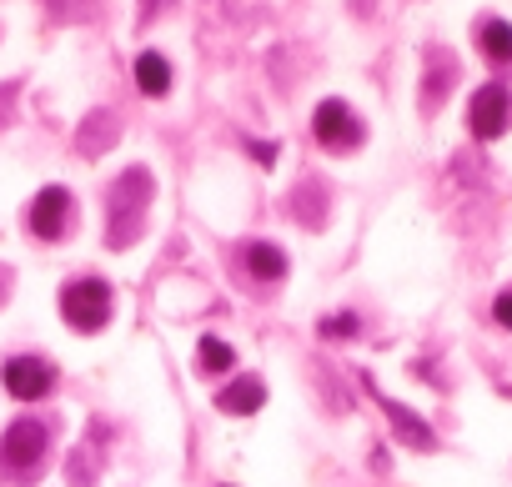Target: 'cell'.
<instances>
[{"mask_svg": "<svg viewBox=\"0 0 512 487\" xmlns=\"http://www.w3.org/2000/svg\"><path fill=\"white\" fill-rule=\"evenodd\" d=\"M251 156L272 166V161H277V146H272V141H251Z\"/></svg>", "mask_w": 512, "mask_h": 487, "instance_id": "obj_16", "label": "cell"}, {"mask_svg": "<svg viewBox=\"0 0 512 487\" xmlns=\"http://www.w3.org/2000/svg\"><path fill=\"white\" fill-rule=\"evenodd\" d=\"M312 136L322 141V146H352L357 136H362V121H352V111H347V101H322L317 111H312Z\"/></svg>", "mask_w": 512, "mask_h": 487, "instance_id": "obj_5", "label": "cell"}, {"mask_svg": "<svg viewBox=\"0 0 512 487\" xmlns=\"http://www.w3.org/2000/svg\"><path fill=\"white\" fill-rule=\"evenodd\" d=\"M61 317L76 332H101L111 322V287L101 277H81L61 287Z\"/></svg>", "mask_w": 512, "mask_h": 487, "instance_id": "obj_1", "label": "cell"}, {"mask_svg": "<svg viewBox=\"0 0 512 487\" xmlns=\"http://www.w3.org/2000/svg\"><path fill=\"white\" fill-rule=\"evenodd\" d=\"M146 201H151V176L136 166V171H126V176L111 186V221H116V216L131 221V236H136V221H141Z\"/></svg>", "mask_w": 512, "mask_h": 487, "instance_id": "obj_7", "label": "cell"}, {"mask_svg": "<svg viewBox=\"0 0 512 487\" xmlns=\"http://www.w3.org/2000/svg\"><path fill=\"white\" fill-rule=\"evenodd\" d=\"M492 317H497V327H507V332H512V287L492 302Z\"/></svg>", "mask_w": 512, "mask_h": 487, "instance_id": "obj_15", "label": "cell"}, {"mask_svg": "<svg viewBox=\"0 0 512 487\" xmlns=\"http://www.w3.org/2000/svg\"><path fill=\"white\" fill-rule=\"evenodd\" d=\"M317 332H322V337H332V342H342V337H357V332H362V322H357L352 312H337V317H327Z\"/></svg>", "mask_w": 512, "mask_h": 487, "instance_id": "obj_14", "label": "cell"}, {"mask_svg": "<svg viewBox=\"0 0 512 487\" xmlns=\"http://www.w3.org/2000/svg\"><path fill=\"white\" fill-rule=\"evenodd\" d=\"M262 402H267L262 377H236L231 387H221V392H216V407H221V412H236V417H251Z\"/></svg>", "mask_w": 512, "mask_h": 487, "instance_id": "obj_8", "label": "cell"}, {"mask_svg": "<svg viewBox=\"0 0 512 487\" xmlns=\"http://www.w3.org/2000/svg\"><path fill=\"white\" fill-rule=\"evenodd\" d=\"M477 46H482V56L487 61H497V66H512V26L507 21H482L477 26Z\"/></svg>", "mask_w": 512, "mask_h": 487, "instance_id": "obj_11", "label": "cell"}, {"mask_svg": "<svg viewBox=\"0 0 512 487\" xmlns=\"http://www.w3.org/2000/svg\"><path fill=\"white\" fill-rule=\"evenodd\" d=\"M66 216H71L66 186H46V191H36V201H31V211H26V226H31L36 236L56 241V236L66 231Z\"/></svg>", "mask_w": 512, "mask_h": 487, "instance_id": "obj_6", "label": "cell"}, {"mask_svg": "<svg viewBox=\"0 0 512 487\" xmlns=\"http://www.w3.org/2000/svg\"><path fill=\"white\" fill-rule=\"evenodd\" d=\"M507 121H512V91H507V86H482V91L472 96V106H467L472 136H477V141H497V136L507 131Z\"/></svg>", "mask_w": 512, "mask_h": 487, "instance_id": "obj_3", "label": "cell"}, {"mask_svg": "<svg viewBox=\"0 0 512 487\" xmlns=\"http://www.w3.org/2000/svg\"><path fill=\"white\" fill-rule=\"evenodd\" d=\"M136 86H141L146 96H166V91H171V66H166L161 51H141V56H136Z\"/></svg>", "mask_w": 512, "mask_h": 487, "instance_id": "obj_10", "label": "cell"}, {"mask_svg": "<svg viewBox=\"0 0 512 487\" xmlns=\"http://www.w3.org/2000/svg\"><path fill=\"white\" fill-rule=\"evenodd\" d=\"M41 457H46V422H36V417L11 422L6 437H0V467L16 477H31V472H41Z\"/></svg>", "mask_w": 512, "mask_h": 487, "instance_id": "obj_2", "label": "cell"}, {"mask_svg": "<svg viewBox=\"0 0 512 487\" xmlns=\"http://www.w3.org/2000/svg\"><path fill=\"white\" fill-rule=\"evenodd\" d=\"M382 407H387V417H392V427L402 432V442H407V447H432V442H437V437H432V427H427L417 412H407V407H397V402H387V397H382Z\"/></svg>", "mask_w": 512, "mask_h": 487, "instance_id": "obj_12", "label": "cell"}, {"mask_svg": "<svg viewBox=\"0 0 512 487\" xmlns=\"http://www.w3.org/2000/svg\"><path fill=\"white\" fill-rule=\"evenodd\" d=\"M246 272L256 282H277V277H287V252L272 247V241H251L246 247Z\"/></svg>", "mask_w": 512, "mask_h": 487, "instance_id": "obj_9", "label": "cell"}, {"mask_svg": "<svg viewBox=\"0 0 512 487\" xmlns=\"http://www.w3.org/2000/svg\"><path fill=\"white\" fill-rule=\"evenodd\" d=\"M196 357H201L206 372H231V367H236V352H231L221 337H201V342H196Z\"/></svg>", "mask_w": 512, "mask_h": 487, "instance_id": "obj_13", "label": "cell"}, {"mask_svg": "<svg viewBox=\"0 0 512 487\" xmlns=\"http://www.w3.org/2000/svg\"><path fill=\"white\" fill-rule=\"evenodd\" d=\"M0 382H6V392L21 397V402H41L56 387V367L46 357H11L6 372H0Z\"/></svg>", "mask_w": 512, "mask_h": 487, "instance_id": "obj_4", "label": "cell"}]
</instances>
